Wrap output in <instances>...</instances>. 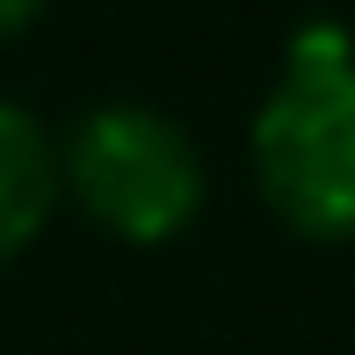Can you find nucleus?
<instances>
[{"label":"nucleus","mask_w":355,"mask_h":355,"mask_svg":"<svg viewBox=\"0 0 355 355\" xmlns=\"http://www.w3.org/2000/svg\"><path fill=\"white\" fill-rule=\"evenodd\" d=\"M254 182L304 239H355V37L312 22L254 116Z\"/></svg>","instance_id":"nucleus-1"},{"label":"nucleus","mask_w":355,"mask_h":355,"mask_svg":"<svg viewBox=\"0 0 355 355\" xmlns=\"http://www.w3.org/2000/svg\"><path fill=\"white\" fill-rule=\"evenodd\" d=\"M58 174H66L73 203L102 232L159 247V239L189 232L203 211V159L174 116L145 102H102L73 123L58 145Z\"/></svg>","instance_id":"nucleus-2"},{"label":"nucleus","mask_w":355,"mask_h":355,"mask_svg":"<svg viewBox=\"0 0 355 355\" xmlns=\"http://www.w3.org/2000/svg\"><path fill=\"white\" fill-rule=\"evenodd\" d=\"M66 189L58 145L22 102H0V268L51 225V203Z\"/></svg>","instance_id":"nucleus-3"},{"label":"nucleus","mask_w":355,"mask_h":355,"mask_svg":"<svg viewBox=\"0 0 355 355\" xmlns=\"http://www.w3.org/2000/svg\"><path fill=\"white\" fill-rule=\"evenodd\" d=\"M44 15V0H0V37H15V29H29Z\"/></svg>","instance_id":"nucleus-4"}]
</instances>
